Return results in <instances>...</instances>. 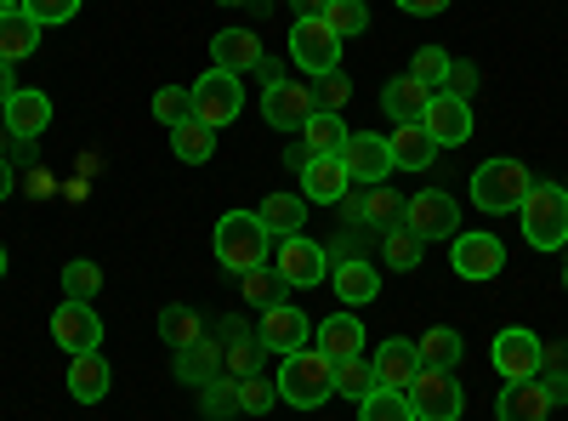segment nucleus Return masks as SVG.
<instances>
[{"mask_svg": "<svg viewBox=\"0 0 568 421\" xmlns=\"http://www.w3.org/2000/svg\"><path fill=\"white\" fill-rule=\"evenodd\" d=\"M529 189H535V171L524 160H484L471 171V206L489 217H511L529 200Z\"/></svg>", "mask_w": 568, "mask_h": 421, "instance_id": "obj_2", "label": "nucleus"}, {"mask_svg": "<svg viewBox=\"0 0 568 421\" xmlns=\"http://www.w3.org/2000/svg\"><path fill=\"white\" fill-rule=\"evenodd\" d=\"M160 337H165V348H194V342H205V319L194 313V308H165L160 313Z\"/></svg>", "mask_w": 568, "mask_h": 421, "instance_id": "obj_33", "label": "nucleus"}, {"mask_svg": "<svg viewBox=\"0 0 568 421\" xmlns=\"http://www.w3.org/2000/svg\"><path fill=\"white\" fill-rule=\"evenodd\" d=\"M393 7H398V12H409V18H438V12L449 7V0H393Z\"/></svg>", "mask_w": 568, "mask_h": 421, "instance_id": "obj_48", "label": "nucleus"}, {"mask_svg": "<svg viewBox=\"0 0 568 421\" xmlns=\"http://www.w3.org/2000/svg\"><path fill=\"white\" fill-rule=\"evenodd\" d=\"M256 217H262V228H267V240H291V233L307 228V200H302V194H267V200L256 206Z\"/></svg>", "mask_w": 568, "mask_h": 421, "instance_id": "obj_27", "label": "nucleus"}, {"mask_svg": "<svg viewBox=\"0 0 568 421\" xmlns=\"http://www.w3.org/2000/svg\"><path fill=\"white\" fill-rule=\"evenodd\" d=\"M324 23L336 29L342 40H353V34L369 29V7H364V0H329V7H324Z\"/></svg>", "mask_w": 568, "mask_h": 421, "instance_id": "obj_37", "label": "nucleus"}, {"mask_svg": "<svg viewBox=\"0 0 568 421\" xmlns=\"http://www.w3.org/2000/svg\"><path fill=\"white\" fill-rule=\"evenodd\" d=\"M7 194H12V166L0 160V200H7Z\"/></svg>", "mask_w": 568, "mask_h": 421, "instance_id": "obj_51", "label": "nucleus"}, {"mask_svg": "<svg viewBox=\"0 0 568 421\" xmlns=\"http://www.w3.org/2000/svg\"><path fill=\"white\" fill-rule=\"evenodd\" d=\"M449 268L460 279H471V285H484V279H500L506 245L495 240V233H484V228H466V233H455V240H449Z\"/></svg>", "mask_w": 568, "mask_h": 421, "instance_id": "obj_9", "label": "nucleus"}, {"mask_svg": "<svg viewBox=\"0 0 568 421\" xmlns=\"http://www.w3.org/2000/svg\"><path fill=\"white\" fill-rule=\"evenodd\" d=\"M444 91H455V98H471V91H478V69H471V63H449Z\"/></svg>", "mask_w": 568, "mask_h": 421, "instance_id": "obj_47", "label": "nucleus"}, {"mask_svg": "<svg viewBox=\"0 0 568 421\" xmlns=\"http://www.w3.org/2000/svg\"><path fill=\"white\" fill-rule=\"evenodd\" d=\"M222 364L233 370V377H256V364H262V337L251 342V337H233L227 348H222Z\"/></svg>", "mask_w": 568, "mask_h": 421, "instance_id": "obj_44", "label": "nucleus"}, {"mask_svg": "<svg viewBox=\"0 0 568 421\" xmlns=\"http://www.w3.org/2000/svg\"><path fill=\"white\" fill-rule=\"evenodd\" d=\"M0 109H7V131L18 137V143H34V137L52 126V98H45V91H34V86H18Z\"/></svg>", "mask_w": 568, "mask_h": 421, "instance_id": "obj_19", "label": "nucleus"}, {"mask_svg": "<svg viewBox=\"0 0 568 421\" xmlns=\"http://www.w3.org/2000/svg\"><path fill=\"white\" fill-rule=\"evenodd\" d=\"M216 7H251V0H216Z\"/></svg>", "mask_w": 568, "mask_h": 421, "instance_id": "obj_53", "label": "nucleus"}, {"mask_svg": "<svg viewBox=\"0 0 568 421\" xmlns=\"http://www.w3.org/2000/svg\"><path fill=\"white\" fill-rule=\"evenodd\" d=\"M52 342L69 348V353H91V348H103V319L91 302H58L52 313Z\"/></svg>", "mask_w": 568, "mask_h": 421, "instance_id": "obj_16", "label": "nucleus"}, {"mask_svg": "<svg viewBox=\"0 0 568 421\" xmlns=\"http://www.w3.org/2000/svg\"><path fill=\"white\" fill-rule=\"evenodd\" d=\"M23 12L40 23V29H52V23H69L80 12V0H23Z\"/></svg>", "mask_w": 568, "mask_h": 421, "instance_id": "obj_46", "label": "nucleus"}, {"mask_svg": "<svg viewBox=\"0 0 568 421\" xmlns=\"http://www.w3.org/2000/svg\"><path fill=\"white\" fill-rule=\"evenodd\" d=\"M267 262H273V273H278L291 291H307V285H318V279L329 273V251H324L318 240H307V233H291V240H278Z\"/></svg>", "mask_w": 568, "mask_h": 421, "instance_id": "obj_8", "label": "nucleus"}, {"mask_svg": "<svg viewBox=\"0 0 568 421\" xmlns=\"http://www.w3.org/2000/svg\"><path fill=\"white\" fill-rule=\"evenodd\" d=\"M420 126H426V137H433L438 149H460L466 137H471V103L455 98V91H433V103H426Z\"/></svg>", "mask_w": 568, "mask_h": 421, "instance_id": "obj_14", "label": "nucleus"}, {"mask_svg": "<svg viewBox=\"0 0 568 421\" xmlns=\"http://www.w3.org/2000/svg\"><path fill=\"white\" fill-rule=\"evenodd\" d=\"M171 154H176L182 166H205V160L216 154V131H211L205 120H182V126H171Z\"/></svg>", "mask_w": 568, "mask_h": 421, "instance_id": "obj_29", "label": "nucleus"}, {"mask_svg": "<svg viewBox=\"0 0 568 421\" xmlns=\"http://www.w3.org/2000/svg\"><path fill=\"white\" fill-rule=\"evenodd\" d=\"M284 291H291V285L273 273V262L240 273V302H251V308H273V302H284Z\"/></svg>", "mask_w": 568, "mask_h": 421, "instance_id": "obj_34", "label": "nucleus"}, {"mask_svg": "<svg viewBox=\"0 0 568 421\" xmlns=\"http://www.w3.org/2000/svg\"><path fill=\"white\" fill-rule=\"evenodd\" d=\"M375 388H409L415 377H420V353H415V342L409 337H393V342H382V348H375Z\"/></svg>", "mask_w": 568, "mask_h": 421, "instance_id": "obj_22", "label": "nucleus"}, {"mask_svg": "<svg viewBox=\"0 0 568 421\" xmlns=\"http://www.w3.org/2000/svg\"><path fill=\"white\" fill-rule=\"evenodd\" d=\"M404 228L415 233L420 245L455 240V233H460V206H455L444 189H420L415 200H404Z\"/></svg>", "mask_w": 568, "mask_h": 421, "instance_id": "obj_7", "label": "nucleus"}, {"mask_svg": "<svg viewBox=\"0 0 568 421\" xmlns=\"http://www.w3.org/2000/svg\"><path fill=\"white\" fill-rule=\"evenodd\" d=\"M562 285H568V268H562Z\"/></svg>", "mask_w": 568, "mask_h": 421, "instance_id": "obj_55", "label": "nucleus"}, {"mask_svg": "<svg viewBox=\"0 0 568 421\" xmlns=\"http://www.w3.org/2000/svg\"><path fill=\"white\" fill-rule=\"evenodd\" d=\"M342 166L353 182H364V189H375V182H387L398 166H393V149H387V137H375V131H347V143H342Z\"/></svg>", "mask_w": 568, "mask_h": 421, "instance_id": "obj_13", "label": "nucleus"}, {"mask_svg": "<svg viewBox=\"0 0 568 421\" xmlns=\"http://www.w3.org/2000/svg\"><path fill=\"white\" fill-rule=\"evenodd\" d=\"M12 91H18V86H12V63H7V58H0V103H7V98H12Z\"/></svg>", "mask_w": 568, "mask_h": 421, "instance_id": "obj_50", "label": "nucleus"}, {"mask_svg": "<svg viewBox=\"0 0 568 421\" xmlns=\"http://www.w3.org/2000/svg\"><path fill=\"white\" fill-rule=\"evenodd\" d=\"M7 12H23V0H0V18H7Z\"/></svg>", "mask_w": 568, "mask_h": 421, "instance_id": "obj_52", "label": "nucleus"}, {"mask_svg": "<svg viewBox=\"0 0 568 421\" xmlns=\"http://www.w3.org/2000/svg\"><path fill=\"white\" fill-rule=\"evenodd\" d=\"M240 109H245V86H240V74L211 69V74L194 80V120H205L211 131L233 126V120H240Z\"/></svg>", "mask_w": 568, "mask_h": 421, "instance_id": "obj_10", "label": "nucleus"}, {"mask_svg": "<svg viewBox=\"0 0 568 421\" xmlns=\"http://www.w3.org/2000/svg\"><path fill=\"white\" fill-rule=\"evenodd\" d=\"M211 370H216V348H205V342H194V348H182V353H176V377H182V382L211 377Z\"/></svg>", "mask_w": 568, "mask_h": 421, "instance_id": "obj_45", "label": "nucleus"}, {"mask_svg": "<svg viewBox=\"0 0 568 421\" xmlns=\"http://www.w3.org/2000/svg\"><path fill=\"white\" fill-rule=\"evenodd\" d=\"M267 257H273V240H267V228H262L256 211H227V217L216 222V262H222L227 273H251V268H262Z\"/></svg>", "mask_w": 568, "mask_h": 421, "instance_id": "obj_3", "label": "nucleus"}, {"mask_svg": "<svg viewBox=\"0 0 568 421\" xmlns=\"http://www.w3.org/2000/svg\"><path fill=\"white\" fill-rule=\"evenodd\" d=\"M387 149H393V166H398V171H426V166L438 160V143L426 137V126H420V120L393 126V131H387Z\"/></svg>", "mask_w": 568, "mask_h": 421, "instance_id": "obj_23", "label": "nucleus"}, {"mask_svg": "<svg viewBox=\"0 0 568 421\" xmlns=\"http://www.w3.org/2000/svg\"><path fill=\"white\" fill-rule=\"evenodd\" d=\"M329 285H336V297L347 308H364V302L382 297V273H375V262H364V257H347V262H336Z\"/></svg>", "mask_w": 568, "mask_h": 421, "instance_id": "obj_25", "label": "nucleus"}, {"mask_svg": "<svg viewBox=\"0 0 568 421\" xmlns=\"http://www.w3.org/2000/svg\"><path fill=\"white\" fill-rule=\"evenodd\" d=\"M291 58H296V69H307L313 80H318V74H336V69H342V34L329 29L324 18H296V29H291Z\"/></svg>", "mask_w": 568, "mask_h": 421, "instance_id": "obj_6", "label": "nucleus"}, {"mask_svg": "<svg viewBox=\"0 0 568 421\" xmlns=\"http://www.w3.org/2000/svg\"><path fill=\"white\" fill-rule=\"evenodd\" d=\"M426 103H433V86H420L415 74H398V80H387V86H382V109H387V120H393V126L420 120V114H426Z\"/></svg>", "mask_w": 568, "mask_h": 421, "instance_id": "obj_26", "label": "nucleus"}, {"mask_svg": "<svg viewBox=\"0 0 568 421\" xmlns=\"http://www.w3.org/2000/svg\"><path fill=\"white\" fill-rule=\"evenodd\" d=\"M114 388V370L103 359V348H91V353H69V393L80 404H103Z\"/></svg>", "mask_w": 568, "mask_h": 421, "instance_id": "obj_20", "label": "nucleus"}, {"mask_svg": "<svg viewBox=\"0 0 568 421\" xmlns=\"http://www.w3.org/2000/svg\"><path fill=\"white\" fill-rule=\"evenodd\" d=\"M347 189H353V177H347L342 154H313V160L302 166V200L336 206V200H347Z\"/></svg>", "mask_w": 568, "mask_h": 421, "instance_id": "obj_18", "label": "nucleus"}, {"mask_svg": "<svg viewBox=\"0 0 568 421\" xmlns=\"http://www.w3.org/2000/svg\"><path fill=\"white\" fill-rule=\"evenodd\" d=\"M63 297H69V302H98V297H103V268L85 262V257L69 262V268H63Z\"/></svg>", "mask_w": 568, "mask_h": 421, "instance_id": "obj_35", "label": "nucleus"}, {"mask_svg": "<svg viewBox=\"0 0 568 421\" xmlns=\"http://www.w3.org/2000/svg\"><path fill=\"white\" fill-rule=\"evenodd\" d=\"M540 353H546V342L529 331V324H506V331L495 337V348H489L500 382H529V377H540Z\"/></svg>", "mask_w": 568, "mask_h": 421, "instance_id": "obj_11", "label": "nucleus"}, {"mask_svg": "<svg viewBox=\"0 0 568 421\" xmlns=\"http://www.w3.org/2000/svg\"><path fill=\"white\" fill-rule=\"evenodd\" d=\"M562 194H568V182H562Z\"/></svg>", "mask_w": 568, "mask_h": 421, "instance_id": "obj_56", "label": "nucleus"}, {"mask_svg": "<svg viewBox=\"0 0 568 421\" xmlns=\"http://www.w3.org/2000/svg\"><path fill=\"white\" fill-rule=\"evenodd\" d=\"M449 52H444V46H420V52H415V63H409V74L420 80V86H433V91H444V80H449Z\"/></svg>", "mask_w": 568, "mask_h": 421, "instance_id": "obj_39", "label": "nucleus"}, {"mask_svg": "<svg viewBox=\"0 0 568 421\" xmlns=\"http://www.w3.org/2000/svg\"><path fill=\"white\" fill-rule=\"evenodd\" d=\"M273 388H278V399L291 404V410H318V404L336 399V364H329V359L307 342V348H296V353L278 359Z\"/></svg>", "mask_w": 568, "mask_h": 421, "instance_id": "obj_1", "label": "nucleus"}, {"mask_svg": "<svg viewBox=\"0 0 568 421\" xmlns=\"http://www.w3.org/2000/svg\"><path fill=\"white\" fill-rule=\"evenodd\" d=\"M154 120H165V126L194 120V91H182V86H160V91H154Z\"/></svg>", "mask_w": 568, "mask_h": 421, "instance_id": "obj_41", "label": "nucleus"}, {"mask_svg": "<svg viewBox=\"0 0 568 421\" xmlns=\"http://www.w3.org/2000/svg\"><path fill=\"white\" fill-rule=\"evenodd\" d=\"M211 69H222V74L262 69V34L256 29H216L211 34Z\"/></svg>", "mask_w": 568, "mask_h": 421, "instance_id": "obj_17", "label": "nucleus"}, {"mask_svg": "<svg viewBox=\"0 0 568 421\" xmlns=\"http://www.w3.org/2000/svg\"><path fill=\"white\" fill-rule=\"evenodd\" d=\"M358 421H415V404L398 388H375L358 399Z\"/></svg>", "mask_w": 568, "mask_h": 421, "instance_id": "obj_32", "label": "nucleus"}, {"mask_svg": "<svg viewBox=\"0 0 568 421\" xmlns=\"http://www.w3.org/2000/svg\"><path fill=\"white\" fill-rule=\"evenodd\" d=\"M313 348H318L329 364L358 359V353H364V324H358V313H353V308H347V313H329L318 331H313Z\"/></svg>", "mask_w": 568, "mask_h": 421, "instance_id": "obj_21", "label": "nucleus"}, {"mask_svg": "<svg viewBox=\"0 0 568 421\" xmlns=\"http://www.w3.org/2000/svg\"><path fill=\"white\" fill-rule=\"evenodd\" d=\"M233 404H240L245 415H267L278 404V388L262 382V377H240V388H233Z\"/></svg>", "mask_w": 568, "mask_h": 421, "instance_id": "obj_40", "label": "nucleus"}, {"mask_svg": "<svg viewBox=\"0 0 568 421\" xmlns=\"http://www.w3.org/2000/svg\"><path fill=\"white\" fill-rule=\"evenodd\" d=\"M415 353H420V370H455L466 359V337L455 324H433V331L415 342Z\"/></svg>", "mask_w": 568, "mask_h": 421, "instance_id": "obj_28", "label": "nucleus"}, {"mask_svg": "<svg viewBox=\"0 0 568 421\" xmlns=\"http://www.w3.org/2000/svg\"><path fill=\"white\" fill-rule=\"evenodd\" d=\"M364 217L382 222V228H393V222H404V200L387 189V182H375V189L364 194Z\"/></svg>", "mask_w": 568, "mask_h": 421, "instance_id": "obj_43", "label": "nucleus"}, {"mask_svg": "<svg viewBox=\"0 0 568 421\" xmlns=\"http://www.w3.org/2000/svg\"><path fill=\"white\" fill-rule=\"evenodd\" d=\"M404 393L415 404V421H460L466 410V388L455 382V370H420Z\"/></svg>", "mask_w": 568, "mask_h": 421, "instance_id": "obj_5", "label": "nucleus"}, {"mask_svg": "<svg viewBox=\"0 0 568 421\" xmlns=\"http://www.w3.org/2000/svg\"><path fill=\"white\" fill-rule=\"evenodd\" d=\"M495 415L500 421H546L551 415V393L529 377V382H506L500 399H495Z\"/></svg>", "mask_w": 568, "mask_h": 421, "instance_id": "obj_24", "label": "nucleus"}, {"mask_svg": "<svg viewBox=\"0 0 568 421\" xmlns=\"http://www.w3.org/2000/svg\"><path fill=\"white\" fill-rule=\"evenodd\" d=\"M336 393H342V399H364V393H375V364H369L364 353L336 364Z\"/></svg>", "mask_w": 568, "mask_h": 421, "instance_id": "obj_36", "label": "nucleus"}, {"mask_svg": "<svg viewBox=\"0 0 568 421\" xmlns=\"http://www.w3.org/2000/svg\"><path fill=\"white\" fill-rule=\"evenodd\" d=\"M313 98H318L324 114H342L347 98H353V80H347L342 69H336V74H318V80H313Z\"/></svg>", "mask_w": 568, "mask_h": 421, "instance_id": "obj_42", "label": "nucleus"}, {"mask_svg": "<svg viewBox=\"0 0 568 421\" xmlns=\"http://www.w3.org/2000/svg\"><path fill=\"white\" fill-rule=\"evenodd\" d=\"M34 46H40V23L29 12H7V18H0V58H7V63H23Z\"/></svg>", "mask_w": 568, "mask_h": 421, "instance_id": "obj_30", "label": "nucleus"}, {"mask_svg": "<svg viewBox=\"0 0 568 421\" xmlns=\"http://www.w3.org/2000/svg\"><path fill=\"white\" fill-rule=\"evenodd\" d=\"M342 143H347V120L342 114H313L307 126H302V149L307 154H342Z\"/></svg>", "mask_w": 568, "mask_h": 421, "instance_id": "obj_31", "label": "nucleus"}, {"mask_svg": "<svg viewBox=\"0 0 568 421\" xmlns=\"http://www.w3.org/2000/svg\"><path fill=\"white\" fill-rule=\"evenodd\" d=\"M0 279H7V245H0Z\"/></svg>", "mask_w": 568, "mask_h": 421, "instance_id": "obj_54", "label": "nucleus"}, {"mask_svg": "<svg viewBox=\"0 0 568 421\" xmlns=\"http://www.w3.org/2000/svg\"><path fill=\"white\" fill-rule=\"evenodd\" d=\"M262 114H267L273 131H296L302 137V126L318 114V98H313V86H302V80H267Z\"/></svg>", "mask_w": 568, "mask_h": 421, "instance_id": "obj_12", "label": "nucleus"}, {"mask_svg": "<svg viewBox=\"0 0 568 421\" xmlns=\"http://www.w3.org/2000/svg\"><path fill=\"white\" fill-rule=\"evenodd\" d=\"M517 217H524V240L535 251H562L568 245V194L557 189V182H535L529 200L517 206Z\"/></svg>", "mask_w": 568, "mask_h": 421, "instance_id": "obj_4", "label": "nucleus"}, {"mask_svg": "<svg viewBox=\"0 0 568 421\" xmlns=\"http://www.w3.org/2000/svg\"><path fill=\"white\" fill-rule=\"evenodd\" d=\"M262 348L267 353H296V348H307L313 342V324H307V313L296 308V302H273V308H262Z\"/></svg>", "mask_w": 568, "mask_h": 421, "instance_id": "obj_15", "label": "nucleus"}, {"mask_svg": "<svg viewBox=\"0 0 568 421\" xmlns=\"http://www.w3.org/2000/svg\"><path fill=\"white\" fill-rule=\"evenodd\" d=\"M291 7H296V18H324L329 0H291Z\"/></svg>", "mask_w": 568, "mask_h": 421, "instance_id": "obj_49", "label": "nucleus"}, {"mask_svg": "<svg viewBox=\"0 0 568 421\" xmlns=\"http://www.w3.org/2000/svg\"><path fill=\"white\" fill-rule=\"evenodd\" d=\"M382 257H387V268H393V273H409V268L420 262V240H415V233H409L404 222H393V228H387Z\"/></svg>", "mask_w": 568, "mask_h": 421, "instance_id": "obj_38", "label": "nucleus"}]
</instances>
